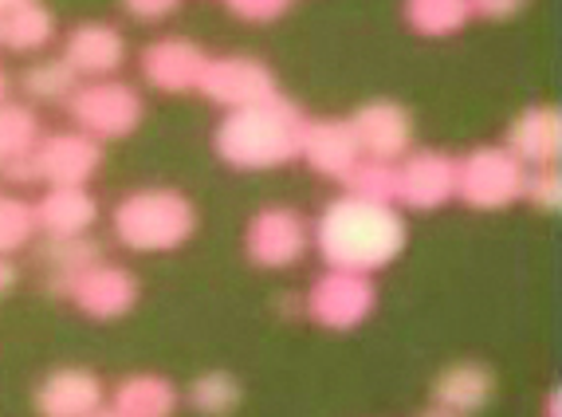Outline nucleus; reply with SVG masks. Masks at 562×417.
Instances as JSON below:
<instances>
[{
  "label": "nucleus",
  "instance_id": "1",
  "mask_svg": "<svg viewBox=\"0 0 562 417\" xmlns=\"http://www.w3.org/2000/svg\"><path fill=\"white\" fill-rule=\"evenodd\" d=\"M311 240L319 248L323 264L335 272L374 275L405 252L409 228L397 205H374V201L342 193L330 205H323Z\"/></svg>",
  "mask_w": 562,
  "mask_h": 417
},
{
  "label": "nucleus",
  "instance_id": "2",
  "mask_svg": "<svg viewBox=\"0 0 562 417\" xmlns=\"http://www.w3.org/2000/svg\"><path fill=\"white\" fill-rule=\"evenodd\" d=\"M300 106L283 95H272L263 103L228 111L216 123L213 150L233 170H280L300 158Z\"/></svg>",
  "mask_w": 562,
  "mask_h": 417
},
{
  "label": "nucleus",
  "instance_id": "3",
  "mask_svg": "<svg viewBox=\"0 0 562 417\" xmlns=\"http://www.w3.org/2000/svg\"><path fill=\"white\" fill-rule=\"evenodd\" d=\"M111 233L122 248L131 252H178L181 245L193 240L198 233V208L181 190L169 185H146L134 190L114 205L111 213Z\"/></svg>",
  "mask_w": 562,
  "mask_h": 417
},
{
  "label": "nucleus",
  "instance_id": "4",
  "mask_svg": "<svg viewBox=\"0 0 562 417\" xmlns=\"http://www.w3.org/2000/svg\"><path fill=\"white\" fill-rule=\"evenodd\" d=\"M67 114L76 131H83L94 143H119L138 131L146 103H142L138 87L122 83V79H91L79 83L67 99Z\"/></svg>",
  "mask_w": 562,
  "mask_h": 417
},
{
  "label": "nucleus",
  "instance_id": "5",
  "mask_svg": "<svg viewBox=\"0 0 562 417\" xmlns=\"http://www.w3.org/2000/svg\"><path fill=\"white\" fill-rule=\"evenodd\" d=\"M524 181L527 166L504 146H476L457 158V198L480 213H499L524 201Z\"/></svg>",
  "mask_w": 562,
  "mask_h": 417
},
{
  "label": "nucleus",
  "instance_id": "6",
  "mask_svg": "<svg viewBox=\"0 0 562 417\" xmlns=\"http://www.w3.org/2000/svg\"><path fill=\"white\" fill-rule=\"evenodd\" d=\"M303 307H307L311 323H319L323 331L342 335V331H355V327H362V323L374 315L378 288H374V280H370V275L335 272V268H327V272L311 284Z\"/></svg>",
  "mask_w": 562,
  "mask_h": 417
},
{
  "label": "nucleus",
  "instance_id": "7",
  "mask_svg": "<svg viewBox=\"0 0 562 417\" xmlns=\"http://www.w3.org/2000/svg\"><path fill=\"white\" fill-rule=\"evenodd\" d=\"M311 248V228L307 221L288 205H268L260 208L248 228H244V257L252 260L263 272H283L295 268Z\"/></svg>",
  "mask_w": 562,
  "mask_h": 417
},
{
  "label": "nucleus",
  "instance_id": "8",
  "mask_svg": "<svg viewBox=\"0 0 562 417\" xmlns=\"http://www.w3.org/2000/svg\"><path fill=\"white\" fill-rule=\"evenodd\" d=\"M67 300L76 304V312H83L87 319H99V323H111L122 319V315H131L138 307V280H134L131 268L114 264V260H94L87 264L83 272L71 275V284H67Z\"/></svg>",
  "mask_w": 562,
  "mask_h": 417
},
{
  "label": "nucleus",
  "instance_id": "9",
  "mask_svg": "<svg viewBox=\"0 0 562 417\" xmlns=\"http://www.w3.org/2000/svg\"><path fill=\"white\" fill-rule=\"evenodd\" d=\"M198 91L209 103L225 106V111H240V106H252L280 95L276 71L263 59L252 56H209Z\"/></svg>",
  "mask_w": 562,
  "mask_h": 417
},
{
  "label": "nucleus",
  "instance_id": "10",
  "mask_svg": "<svg viewBox=\"0 0 562 417\" xmlns=\"http://www.w3.org/2000/svg\"><path fill=\"white\" fill-rule=\"evenodd\" d=\"M103 166V143L87 138L83 131H56L40 134L32 146V170L36 181L47 185H87Z\"/></svg>",
  "mask_w": 562,
  "mask_h": 417
},
{
  "label": "nucleus",
  "instance_id": "11",
  "mask_svg": "<svg viewBox=\"0 0 562 417\" xmlns=\"http://www.w3.org/2000/svg\"><path fill=\"white\" fill-rule=\"evenodd\" d=\"M457 198V158L445 150H409L397 161V205L432 208L449 205Z\"/></svg>",
  "mask_w": 562,
  "mask_h": 417
},
{
  "label": "nucleus",
  "instance_id": "12",
  "mask_svg": "<svg viewBox=\"0 0 562 417\" xmlns=\"http://www.w3.org/2000/svg\"><path fill=\"white\" fill-rule=\"evenodd\" d=\"M355 131V143L362 158L374 161H402L413 150V114L394 99H374L362 103L347 119Z\"/></svg>",
  "mask_w": 562,
  "mask_h": 417
},
{
  "label": "nucleus",
  "instance_id": "13",
  "mask_svg": "<svg viewBox=\"0 0 562 417\" xmlns=\"http://www.w3.org/2000/svg\"><path fill=\"white\" fill-rule=\"evenodd\" d=\"M205 48L193 44L189 36H161L154 44H146L138 56L142 79L154 87V91H166V95H186V91H198L201 76H205Z\"/></svg>",
  "mask_w": 562,
  "mask_h": 417
},
{
  "label": "nucleus",
  "instance_id": "14",
  "mask_svg": "<svg viewBox=\"0 0 562 417\" xmlns=\"http://www.w3.org/2000/svg\"><path fill=\"white\" fill-rule=\"evenodd\" d=\"M32 406L40 417H91L99 406H106V386L87 367H59L36 386Z\"/></svg>",
  "mask_w": 562,
  "mask_h": 417
},
{
  "label": "nucleus",
  "instance_id": "15",
  "mask_svg": "<svg viewBox=\"0 0 562 417\" xmlns=\"http://www.w3.org/2000/svg\"><path fill=\"white\" fill-rule=\"evenodd\" d=\"M300 158L323 178L342 181L358 166L362 150L355 143L347 119H303L300 131Z\"/></svg>",
  "mask_w": 562,
  "mask_h": 417
},
{
  "label": "nucleus",
  "instance_id": "16",
  "mask_svg": "<svg viewBox=\"0 0 562 417\" xmlns=\"http://www.w3.org/2000/svg\"><path fill=\"white\" fill-rule=\"evenodd\" d=\"M64 59L76 76L111 79L126 64V36H122V29L106 24V20H87V24L67 32Z\"/></svg>",
  "mask_w": 562,
  "mask_h": 417
},
{
  "label": "nucleus",
  "instance_id": "17",
  "mask_svg": "<svg viewBox=\"0 0 562 417\" xmlns=\"http://www.w3.org/2000/svg\"><path fill=\"white\" fill-rule=\"evenodd\" d=\"M32 217L44 237H87L99 221V201L87 185H47L44 198L32 205Z\"/></svg>",
  "mask_w": 562,
  "mask_h": 417
},
{
  "label": "nucleus",
  "instance_id": "18",
  "mask_svg": "<svg viewBox=\"0 0 562 417\" xmlns=\"http://www.w3.org/2000/svg\"><path fill=\"white\" fill-rule=\"evenodd\" d=\"M504 150L516 154L524 166H554L562 154V119L554 106H527L507 126Z\"/></svg>",
  "mask_w": 562,
  "mask_h": 417
},
{
  "label": "nucleus",
  "instance_id": "19",
  "mask_svg": "<svg viewBox=\"0 0 562 417\" xmlns=\"http://www.w3.org/2000/svg\"><path fill=\"white\" fill-rule=\"evenodd\" d=\"M496 394V374L484 362H452L437 374L432 382V402L437 409H449L457 417H469L476 409H484Z\"/></svg>",
  "mask_w": 562,
  "mask_h": 417
},
{
  "label": "nucleus",
  "instance_id": "20",
  "mask_svg": "<svg viewBox=\"0 0 562 417\" xmlns=\"http://www.w3.org/2000/svg\"><path fill=\"white\" fill-rule=\"evenodd\" d=\"M111 406L122 417H173L181 406L178 386L161 374H126V379L114 386Z\"/></svg>",
  "mask_w": 562,
  "mask_h": 417
},
{
  "label": "nucleus",
  "instance_id": "21",
  "mask_svg": "<svg viewBox=\"0 0 562 417\" xmlns=\"http://www.w3.org/2000/svg\"><path fill=\"white\" fill-rule=\"evenodd\" d=\"M52 40H56V16L40 0H29V4L0 16V44L16 56H36Z\"/></svg>",
  "mask_w": 562,
  "mask_h": 417
},
{
  "label": "nucleus",
  "instance_id": "22",
  "mask_svg": "<svg viewBox=\"0 0 562 417\" xmlns=\"http://www.w3.org/2000/svg\"><path fill=\"white\" fill-rule=\"evenodd\" d=\"M94 260H103V248L91 237H47L44 248H40V264L47 268V288L56 295H64L71 275L83 272Z\"/></svg>",
  "mask_w": 562,
  "mask_h": 417
},
{
  "label": "nucleus",
  "instance_id": "23",
  "mask_svg": "<svg viewBox=\"0 0 562 417\" xmlns=\"http://www.w3.org/2000/svg\"><path fill=\"white\" fill-rule=\"evenodd\" d=\"M472 0H405V24L417 36L445 40L469 29Z\"/></svg>",
  "mask_w": 562,
  "mask_h": 417
},
{
  "label": "nucleus",
  "instance_id": "24",
  "mask_svg": "<svg viewBox=\"0 0 562 417\" xmlns=\"http://www.w3.org/2000/svg\"><path fill=\"white\" fill-rule=\"evenodd\" d=\"M79 87V76L67 67L64 56H44L32 59L20 76V91L32 99V103H59V99H71V91Z\"/></svg>",
  "mask_w": 562,
  "mask_h": 417
},
{
  "label": "nucleus",
  "instance_id": "25",
  "mask_svg": "<svg viewBox=\"0 0 562 417\" xmlns=\"http://www.w3.org/2000/svg\"><path fill=\"white\" fill-rule=\"evenodd\" d=\"M186 402L198 417H228L240 406V382L228 370H209V374L193 379Z\"/></svg>",
  "mask_w": 562,
  "mask_h": 417
},
{
  "label": "nucleus",
  "instance_id": "26",
  "mask_svg": "<svg viewBox=\"0 0 562 417\" xmlns=\"http://www.w3.org/2000/svg\"><path fill=\"white\" fill-rule=\"evenodd\" d=\"M350 198L374 201V205H397V161L358 158L355 170L342 178Z\"/></svg>",
  "mask_w": 562,
  "mask_h": 417
},
{
  "label": "nucleus",
  "instance_id": "27",
  "mask_svg": "<svg viewBox=\"0 0 562 417\" xmlns=\"http://www.w3.org/2000/svg\"><path fill=\"white\" fill-rule=\"evenodd\" d=\"M40 143V119L29 103H0V161L24 158Z\"/></svg>",
  "mask_w": 562,
  "mask_h": 417
},
{
  "label": "nucleus",
  "instance_id": "28",
  "mask_svg": "<svg viewBox=\"0 0 562 417\" xmlns=\"http://www.w3.org/2000/svg\"><path fill=\"white\" fill-rule=\"evenodd\" d=\"M36 237V217L32 205L16 193H0V257H12L20 248H29Z\"/></svg>",
  "mask_w": 562,
  "mask_h": 417
},
{
  "label": "nucleus",
  "instance_id": "29",
  "mask_svg": "<svg viewBox=\"0 0 562 417\" xmlns=\"http://www.w3.org/2000/svg\"><path fill=\"white\" fill-rule=\"evenodd\" d=\"M524 201L535 205L539 213H559L562 205V178L554 166H539V170H527V181H524Z\"/></svg>",
  "mask_w": 562,
  "mask_h": 417
},
{
  "label": "nucleus",
  "instance_id": "30",
  "mask_svg": "<svg viewBox=\"0 0 562 417\" xmlns=\"http://www.w3.org/2000/svg\"><path fill=\"white\" fill-rule=\"evenodd\" d=\"M225 4L244 24H272L291 9V0H225Z\"/></svg>",
  "mask_w": 562,
  "mask_h": 417
},
{
  "label": "nucleus",
  "instance_id": "31",
  "mask_svg": "<svg viewBox=\"0 0 562 417\" xmlns=\"http://www.w3.org/2000/svg\"><path fill=\"white\" fill-rule=\"evenodd\" d=\"M181 9V0H122V12L142 24H161L166 16Z\"/></svg>",
  "mask_w": 562,
  "mask_h": 417
},
{
  "label": "nucleus",
  "instance_id": "32",
  "mask_svg": "<svg viewBox=\"0 0 562 417\" xmlns=\"http://www.w3.org/2000/svg\"><path fill=\"white\" fill-rule=\"evenodd\" d=\"M527 9V0H472V16H484V20H512Z\"/></svg>",
  "mask_w": 562,
  "mask_h": 417
},
{
  "label": "nucleus",
  "instance_id": "33",
  "mask_svg": "<svg viewBox=\"0 0 562 417\" xmlns=\"http://www.w3.org/2000/svg\"><path fill=\"white\" fill-rule=\"evenodd\" d=\"M16 280H20L16 264H12L9 257H0V295H9L12 288H16Z\"/></svg>",
  "mask_w": 562,
  "mask_h": 417
},
{
  "label": "nucleus",
  "instance_id": "34",
  "mask_svg": "<svg viewBox=\"0 0 562 417\" xmlns=\"http://www.w3.org/2000/svg\"><path fill=\"white\" fill-rule=\"evenodd\" d=\"M562 394L559 390H551V394H547V402H543V417H562Z\"/></svg>",
  "mask_w": 562,
  "mask_h": 417
},
{
  "label": "nucleus",
  "instance_id": "35",
  "mask_svg": "<svg viewBox=\"0 0 562 417\" xmlns=\"http://www.w3.org/2000/svg\"><path fill=\"white\" fill-rule=\"evenodd\" d=\"M9 87H12L9 71H4V67H0V103H4V99H9Z\"/></svg>",
  "mask_w": 562,
  "mask_h": 417
},
{
  "label": "nucleus",
  "instance_id": "36",
  "mask_svg": "<svg viewBox=\"0 0 562 417\" xmlns=\"http://www.w3.org/2000/svg\"><path fill=\"white\" fill-rule=\"evenodd\" d=\"M20 4H29V0H0V16H4V12H12V9H20Z\"/></svg>",
  "mask_w": 562,
  "mask_h": 417
},
{
  "label": "nucleus",
  "instance_id": "37",
  "mask_svg": "<svg viewBox=\"0 0 562 417\" xmlns=\"http://www.w3.org/2000/svg\"><path fill=\"white\" fill-rule=\"evenodd\" d=\"M91 417H122V414H119V409H114V406H99Z\"/></svg>",
  "mask_w": 562,
  "mask_h": 417
},
{
  "label": "nucleus",
  "instance_id": "38",
  "mask_svg": "<svg viewBox=\"0 0 562 417\" xmlns=\"http://www.w3.org/2000/svg\"><path fill=\"white\" fill-rule=\"evenodd\" d=\"M422 417H457V414H449V409H437V406H432L429 414H422Z\"/></svg>",
  "mask_w": 562,
  "mask_h": 417
},
{
  "label": "nucleus",
  "instance_id": "39",
  "mask_svg": "<svg viewBox=\"0 0 562 417\" xmlns=\"http://www.w3.org/2000/svg\"><path fill=\"white\" fill-rule=\"evenodd\" d=\"M0 173H4V161H0Z\"/></svg>",
  "mask_w": 562,
  "mask_h": 417
}]
</instances>
